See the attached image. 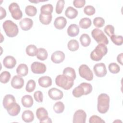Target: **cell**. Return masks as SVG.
Segmentation results:
<instances>
[{"label": "cell", "mask_w": 123, "mask_h": 123, "mask_svg": "<svg viewBox=\"0 0 123 123\" xmlns=\"http://www.w3.org/2000/svg\"><path fill=\"white\" fill-rule=\"evenodd\" d=\"M81 44L85 47H88L91 43V38L87 34H83L79 38Z\"/></svg>", "instance_id": "27"}, {"label": "cell", "mask_w": 123, "mask_h": 123, "mask_svg": "<svg viewBox=\"0 0 123 123\" xmlns=\"http://www.w3.org/2000/svg\"><path fill=\"white\" fill-rule=\"evenodd\" d=\"M67 32L69 36L71 37H74L78 35L79 33V28L76 24H71L68 27Z\"/></svg>", "instance_id": "21"}, {"label": "cell", "mask_w": 123, "mask_h": 123, "mask_svg": "<svg viewBox=\"0 0 123 123\" xmlns=\"http://www.w3.org/2000/svg\"><path fill=\"white\" fill-rule=\"evenodd\" d=\"M108 52V49L103 44H98L90 53V58L94 61H99Z\"/></svg>", "instance_id": "3"}, {"label": "cell", "mask_w": 123, "mask_h": 123, "mask_svg": "<svg viewBox=\"0 0 123 123\" xmlns=\"http://www.w3.org/2000/svg\"><path fill=\"white\" fill-rule=\"evenodd\" d=\"M48 95L50 98L54 100H60L63 96V92L55 87L50 88L48 91Z\"/></svg>", "instance_id": "12"}, {"label": "cell", "mask_w": 123, "mask_h": 123, "mask_svg": "<svg viewBox=\"0 0 123 123\" xmlns=\"http://www.w3.org/2000/svg\"><path fill=\"white\" fill-rule=\"evenodd\" d=\"M104 32L110 37L114 34V27L111 25H107L104 29Z\"/></svg>", "instance_id": "45"}, {"label": "cell", "mask_w": 123, "mask_h": 123, "mask_svg": "<svg viewBox=\"0 0 123 123\" xmlns=\"http://www.w3.org/2000/svg\"><path fill=\"white\" fill-rule=\"evenodd\" d=\"M22 119L26 123L32 122L34 119V113L30 110H25L22 113Z\"/></svg>", "instance_id": "22"}, {"label": "cell", "mask_w": 123, "mask_h": 123, "mask_svg": "<svg viewBox=\"0 0 123 123\" xmlns=\"http://www.w3.org/2000/svg\"><path fill=\"white\" fill-rule=\"evenodd\" d=\"M38 82L39 85L42 87H48L52 85L51 78L48 76L40 77L38 80Z\"/></svg>", "instance_id": "19"}, {"label": "cell", "mask_w": 123, "mask_h": 123, "mask_svg": "<svg viewBox=\"0 0 123 123\" xmlns=\"http://www.w3.org/2000/svg\"><path fill=\"white\" fill-rule=\"evenodd\" d=\"M36 82L33 79H30L28 81L26 87H25V90L27 92L29 93H31L33 92L36 87Z\"/></svg>", "instance_id": "40"}, {"label": "cell", "mask_w": 123, "mask_h": 123, "mask_svg": "<svg viewBox=\"0 0 123 123\" xmlns=\"http://www.w3.org/2000/svg\"><path fill=\"white\" fill-rule=\"evenodd\" d=\"M89 123H103L105 121L103 120L100 117L97 115H93L91 116L89 120Z\"/></svg>", "instance_id": "46"}, {"label": "cell", "mask_w": 123, "mask_h": 123, "mask_svg": "<svg viewBox=\"0 0 123 123\" xmlns=\"http://www.w3.org/2000/svg\"><path fill=\"white\" fill-rule=\"evenodd\" d=\"M0 20H2L3 18H4L6 16V10L3 8L2 7H0Z\"/></svg>", "instance_id": "49"}, {"label": "cell", "mask_w": 123, "mask_h": 123, "mask_svg": "<svg viewBox=\"0 0 123 123\" xmlns=\"http://www.w3.org/2000/svg\"><path fill=\"white\" fill-rule=\"evenodd\" d=\"M64 105L61 101H58L53 106V110L57 113H62L64 110Z\"/></svg>", "instance_id": "34"}, {"label": "cell", "mask_w": 123, "mask_h": 123, "mask_svg": "<svg viewBox=\"0 0 123 123\" xmlns=\"http://www.w3.org/2000/svg\"><path fill=\"white\" fill-rule=\"evenodd\" d=\"M84 89L80 85L75 87L73 89L72 92V94L73 96L75 98H79L81 97L82 96L84 95Z\"/></svg>", "instance_id": "38"}, {"label": "cell", "mask_w": 123, "mask_h": 123, "mask_svg": "<svg viewBox=\"0 0 123 123\" xmlns=\"http://www.w3.org/2000/svg\"><path fill=\"white\" fill-rule=\"evenodd\" d=\"M64 59L65 54L60 50L55 51L51 56V60L55 63H60L62 62L64 60Z\"/></svg>", "instance_id": "14"}, {"label": "cell", "mask_w": 123, "mask_h": 123, "mask_svg": "<svg viewBox=\"0 0 123 123\" xmlns=\"http://www.w3.org/2000/svg\"><path fill=\"white\" fill-rule=\"evenodd\" d=\"M39 19L40 22L43 25H48L50 24L52 20L51 13H41L39 14Z\"/></svg>", "instance_id": "23"}, {"label": "cell", "mask_w": 123, "mask_h": 123, "mask_svg": "<svg viewBox=\"0 0 123 123\" xmlns=\"http://www.w3.org/2000/svg\"><path fill=\"white\" fill-rule=\"evenodd\" d=\"M110 107V97L105 93H101L98 97L97 109L102 114L106 113Z\"/></svg>", "instance_id": "2"}, {"label": "cell", "mask_w": 123, "mask_h": 123, "mask_svg": "<svg viewBox=\"0 0 123 123\" xmlns=\"http://www.w3.org/2000/svg\"><path fill=\"white\" fill-rule=\"evenodd\" d=\"M2 27L6 35L9 37H14L18 33L19 29L17 25L11 20H8L4 22Z\"/></svg>", "instance_id": "4"}, {"label": "cell", "mask_w": 123, "mask_h": 123, "mask_svg": "<svg viewBox=\"0 0 123 123\" xmlns=\"http://www.w3.org/2000/svg\"><path fill=\"white\" fill-rule=\"evenodd\" d=\"M65 15L67 18L70 19H74L77 16L78 11L73 7L69 6L65 10Z\"/></svg>", "instance_id": "25"}, {"label": "cell", "mask_w": 123, "mask_h": 123, "mask_svg": "<svg viewBox=\"0 0 123 123\" xmlns=\"http://www.w3.org/2000/svg\"><path fill=\"white\" fill-rule=\"evenodd\" d=\"M123 53H120V54H119L118 56H117V62L120 63L121 65H123Z\"/></svg>", "instance_id": "50"}, {"label": "cell", "mask_w": 123, "mask_h": 123, "mask_svg": "<svg viewBox=\"0 0 123 123\" xmlns=\"http://www.w3.org/2000/svg\"><path fill=\"white\" fill-rule=\"evenodd\" d=\"M9 10L12 18L16 20L20 19L23 16V13L19 5L16 2L11 3L9 6Z\"/></svg>", "instance_id": "7"}, {"label": "cell", "mask_w": 123, "mask_h": 123, "mask_svg": "<svg viewBox=\"0 0 123 123\" xmlns=\"http://www.w3.org/2000/svg\"><path fill=\"white\" fill-rule=\"evenodd\" d=\"M16 102L15 98L12 95H6L3 99V106L5 109L7 110L12 105Z\"/></svg>", "instance_id": "16"}, {"label": "cell", "mask_w": 123, "mask_h": 123, "mask_svg": "<svg viewBox=\"0 0 123 123\" xmlns=\"http://www.w3.org/2000/svg\"><path fill=\"white\" fill-rule=\"evenodd\" d=\"M109 70L111 73L112 74H117L120 71V66L115 62H111L110 63L108 66Z\"/></svg>", "instance_id": "41"}, {"label": "cell", "mask_w": 123, "mask_h": 123, "mask_svg": "<svg viewBox=\"0 0 123 123\" xmlns=\"http://www.w3.org/2000/svg\"><path fill=\"white\" fill-rule=\"evenodd\" d=\"M11 84L12 86L15 89H21L24 86V80L20 75H14L12 79Z\"/></svg>", "instance_id": "13"}, {"label": "cell", "mask_w": 123, "mask_h": 123, "mask_svg": "<svg viewBox=\"0 0 123 123\" xmlns=\"http://www.w3.org/2000/svg\"><path fill=\"white\" fill-rule=\"evenodd\" d=\"M79 25L81 28L83 29H87L91 26V20L87 17L83 18L80 20Z\"/></svg>", "instance_id": "31"}, {"label": "cell", "mask_w": 123, "mask_h": 123, "mask_svg": "<svg viewBox=\"0 0 123 123\" xmlns=\"http://www.w3.org/2000/svg\"><path fill=\"white\" fill-rule=\"evenodd\" d=\"M36 116L40 123H52L51 119L48 117L47 111L43 107H40L37 110Z\"/></svg>", "instance_id": "8"}, {"label": "cell", "mask_w": 123, "mask_h": 123, "mask_svg": "<svg viewBox=\"0 0 123 123\" xmlns=\"http://www.w3.org/2000/svg\"><path fill=\"white\" fill-rule=\"evenodd\" d=\"M25 12L27 15L29 16H34L37 13L36 7L33 5H28L25 8Z\"/></svg>", "instance_id": "32"}, {"label": "cell", "mask_w": 123, "mask_h": 123, "mask_svg": "<svg viewBox=\"0 0 123 123\" xmlns=\"http://www.w3.org/2000/svg\"><path fill=\"white\" fill-rule=\"evenodd\" d=\"M79 85L81 86L84 89V95L89 94L92 91V86L90 83L83 82L80 84Z\"/></svg>", "instance_id": "39"}, {"label": "cell", "mask_w": 123, "mask_h": 123, "mask_svg": "<svg viewBox=\"0 0 123 123\" xmlns=\"http://www.w3.org/2000/svg\"><path fill=\"white\" fill-rule=\"evenodd\" d=\"M65 1L64 0H59L57 1L56 6V12L57 14H61L64 8Z\"/></svg>", "instance_id": "43"}, {"label": "cell", "mask_w": 123, "mask_h": 123, "mask_svg": "<svg viewBox=\"0 0 123 123\" xmlns=\"http://www.w3.org/2000/svg\"><path fill=\"white\" fill-rule=\"evenodd\" d=\"M95 8L92 5H87L84 8V13L88 16L93 15L95 13Z\"/></svg>", "instance_id": "44"}, {"label": "cell", "mask_w": 123, "mask_h": 123, "mask_svg": "<svg viewBox=\"0 0 123 123\" xmlns=\"http://www.w3.org/2000/svg\"><path fill=\"white\" fill-rule=\"evenodd\" d=\"M80 76L87 81H91L93 79V74L89 67L86 64H82L78 69Z\"/></svg>", "instance_id": "6"}, {"label": "cell", "mask_w": 123, "mask_h": 123, "mask_svg": "<svg viewBox=\"0 0 123 123\" xmlns=\"http://www.w3.org/2000/svg\"><path fill=\"white\" fill-rule=\"evenodd\" d=\"M63 74L67 75L73 78L74 80L76 78V73L75 70L72 67H67L63 71Z\"/></svg>", "instance_id": "33"}, {"label": "cell", "mask_w": 123, "mask_h": 123, "mask_svg": "<svg viewBox=\"0 0 123 123\" xmlns=\"http://www.w3.org/2000/svg\"><path fill=\"white\" fill-rule=\"evenodd\" d=\"M86 118V114L85 111L80 109L74 112L73 122L74 123H85Z\"/></svg>", "instance_id": "9"}, {"label": "cell", "mask_w": 123, "mask_h": 123, "mask_svg": "<svg viewBox=\"0 0 123 123\" xmlns=\"http://www.w3.org/2000/svg\"><path fill=\"white\" fill-rule=\"evenodd\" d=\"M67 24V20L63 16H59L57 17L54 22V25L56 28L61 30L63 29Z\"/></svg>", "instance_id": "18"}, {"label": "cell", "mask_w": 123, "mask_h": 123, "mask_svg": "<svg viewBox=\"0 0 123 123\" xmlns=\"http://www.w3.org/2000/svg\"><path fill=\"white\" fill-rule=\"evenodd\" d=\"M110 37L111 40L114 44L118 46H120L123 44V37L122 36H117L114 34L111 36Z\"/></svg>", "instance_id": "36"}, {"label": "cell", "mask_w": 123, "mask_h": 123, "mask_svg": "<svg viewBox=\"0 0 123 123\" xmlns=\"http://www.w3.org/2000/svg\"><path fill=\"white\" fill-rule=\"evenodd\" d=\"M86 3L85 0H74L73 1V4L74 7L77 8L83 7Z\"/></svg>", "instance_id": "48"}, {"label": "cell", "mask_w": 123, "mask_h": 123, "mask_svg": "<svg viewBox=\"0 0 123 123\" xmlns=\"http://www.w3.org/2000/svg\"><path fill=\"white\" fill-rule=\"evenodd\" d=\"M74 79L64 74H60L55 78V83L57 86L65 90H69L74 85Z\"/></svg>", "instance_id": "1"}, {"label": "cell", "mask_w": 123, "mask_h": 123, "mask_svg": "<svg viewBox=\"0 0 123 123\" xmlns=\"http://www.w3.org/2000/svg\"><path fill=\"white\" fill-rule=\"evenodd\" d=\"M68 49L71 51H76L79 47L78 42L75 39L70 40L67 44Z\"/></svg>", "instance_id": "29"}, {"label": "cell", "mask_w": 123, "mask_h": 123, "mask_svg": "<svg viewBox=\"0 0 123 123\" xmlns=\"http://www.w3.org/2000/svg\"><path fill=\"white\" fill-rule=\"evenodd\" d=\"M34 98L36 101L39 103L42 102L43 99V96L42 92L41 91H36L34 93Z\"/></svg>", "instance_id": "47"}, {"label": "cell", "mask_w": 123, "mask_h": 123, "mask_svg": "<svg viewBox=\"0 0 123 123\" xmlns=\"http://www.w3.org/2000/svg\"><path fill=\"white\" fill-rule=\"evenodd\" d=\"M48 54L47 51L43 48H40L37 49V57L41 61H44L48 58Z\"/></svg>", "instance_id": "28"}, {"label": "cell", "mask_w": 123, "mask_h": 123, "mask_svg": "<svg viewBox=\"0 0 123 123\" xmlns=\"http://www.w3.org/2000/svg\"><path fill=\"white\" fill-rule=\"evenodd\" d=\"M21 102L24 107L29 108L33 104V99L30 95H25L22 98Z\"/></svg>", "instance_id": "24"}, {"label": "cell", "mask_w": 123, "mask_h": 123, "mask_svg": "<svg viewBox=\"0 0 123 123\" xmlns=\"http://www.w3.org/2000/svg\"><path fill=\"white\" fill-rule=\"evenodd\" d=\"M11 78V74L8 71L2 72L0 75V81L1 83L6 84L9 82Z\"/></svg>", "instance_id": "35"}, {"label": "cell", "mask_w": 123, "mask_h": 123, "mask_svg": "<svg viewBox=\"0 0 123 123\" xmlns=\"http://www.w3.org/2000/svg\"><path fill=\"white\" fill-rule=\"evenodd\" d=\"M19 25L23 30L27 31L32 28L33 25V21L29 18H25L20 21Z\"/></svg>", "instance_id": "17"}, {"label": "cell", "mask_w": 123, "mask_h": 123, "mask_svg": "<svg viewBox=\"0 0 123 123\" xmlns=\"http://www.w3.org/2000/svg\"><path fill=\"white\" fill-rule=\"evenodd\" d=\"M6 110L10 115L12 116H15L19 113L21 110V108L19 105L15 102Z\"/></svg>", "instance_id": "20"}, {"label": "cell", "mask_w": 123, "mask_h": 123, "mask_svg": "<svg viewBox=\"0 0 123 123\" xmlns=\"http://www.w3.org/2000/svg\"><path fill=\"white\" fill-rule=\"evenodd\" d=\"M93 70L95 75L98 77H104L107 74L106 66L103 63L96 64L93 67Z\"/></svg>", "instance_id": "11"}, {"label": "cell", "mask_w": 123, "mask_h": 123, "mask_svg": "<svg viewBox=\"0 0 123 123\" xmlns=\"http://www.w3.org/2000/svg\"><path fill=\"white\" fill-rule=\"evenodd\" d=\"M93 24L96 27H102L105 24L104 19L101 17H95L93 20Z\"/></svg>", "instance_id": "42"}, {"label": "cell", "mask_w": 123, "mask_h": 123, "mask_svg": "<svg viewBox=\"0 0 123 123\" xmlns=\"http://www.w3.org/2000/svg\"><path fill=\"white\" fill-rule=\"evenodd\" d=\"M31 69L32 72L36 74H44L46 71V66L45 64L35 62H33L31 65Z\"/></svg>", "instance_id": "10"}, {"label": "cell", "mask_w": 123, "mask_h": 123, "mask_svg": "<svg viewBox=\"0 0 123 123\" xmlns=\"http://www.w3.org/2000/svg\"><path fill=\"white\" fill-rule=\"evenodd\" d=\"M3 64L6 68L12 69L16 64V60L13 56H7L3 60Z\"/></svg>", "instance_id": "15"}, {"label": "cell", "mask_w": 123, "mask_h": 123, "mask_svg": "<svg viewBox=\"0 0 123 123\" xmlns=\"http://www.w3.org/2000/svg\"><path fill=\"white\" fill-rule=\"evenodd\" d=\"M53 10V6L50 4L43 5L40 8V12L41 13H52Z\"/></svg>", "instance_id": "37"}, {"label": "cell", "mask_w": 123, "mask_h": 123, "mask_svg": "<svg viewBox=\"0 0 123 123\" xmlns=\"http://www.w3.org/2000/svg\"><path fill=\"white\" fill-rule=\"evenodd\" d=\"M91 35L98 44H103L106 45L109 43L108 38L101 30L98 28L94 29L91 31Z\"/></svg>", "instance_id": "5"}, {"label": "cell", "mask_w": 123, "mask_h": 123, "mask_svg": "<svg viewBox=\"0 0 123 123\" xmlns=\"http://www.w3.org/2000/svg\"><path fill=\"white\" fill-rule=\"evenodd\" d=\"M28 72V68L27 66L24 63L19 64L16 69V73L18 75L25 76L26 75Z\"/></svg>", "instance_id": "26"}, {"label": "cell", "mask_w": 123, "mask_h": 123, "mask_svg": "<svg viewBox=\"0 0 123 123\" xmlns=\"http://www.w3.org/2000/svg\"><path fill=\"white\" fill-rule=\"evenodd\" d=\"M37 49L34 45H29L26 48L25 51L26 54L30 56H35L37 55Z\"/></svg>", "instance_id": "30"}]
</instances>
